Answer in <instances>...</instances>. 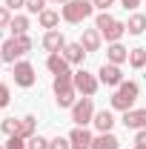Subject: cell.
<instances>
[{"mask_svg":"<svg viewBox=\"0 0 146 149\" xmlns=\"http://www.w3.org/2000/svg\"><path fill=\"white\" fill-rule=\"evenodd\" d=\"M0 60H3V49H0Z\"/></svg>","mask_w":146,"mask_h":149,"instance_id":"obj_38","label":"cell"},{"mask_svg":"<svg viewBox=\"0 0 146 149\" xmlns=\"http://www.w3.org/2000/svg\"><path fill=\"white\" fill-rule=\"evenodd\" d=\"M17 43H20V49H23V52H32V46H35L29 35H20V37H17Z\"/></svg>","mask_w":146,"mask_h":149,"instance_id":"obj_34","label":"cell"},{"mask_svg":"<svg viewBox=\"0 0 146 149\" xmlns=\"http://www.w3.org/2000/svg\"><path fill=\"white\" fill-rule=\"evenodd\" d=\"M95 129L97 132H112V126H115V115H112V109H100L95 112Z\"/></svg>","mask_w":146,"mask_h":149,"instance_id":"obj_14","label":"cell"},{"mask_svg":"<svg viewBox=\"0 0 146 149\" xmlns=\"http://www.w3.org/2000/svg\"><path fill=\"white\" fill-rule=\"evenodd\" d=\"M123 35H126V23H120V20H115V23H112L109 29L103 32V37H106L109 43H117V40H120Z\"/></svg>","mask_w":146,"mask_h":149,"instance_id":"obj_22","label":"cell"},{"mask_svg":"<svg viewBox=\"0 0 146 149\" xmlns=\"http://www.w3.org/2000/svg\"><path fill=\"white\" fill-rule=\"evenodd\" d=\"M100 40H103V35H100L97 29H83V35H80V46H83L86 55H89V52H97V49H100Z\"/></svg>","mask_w":146,"mask_h":149,"instance_id":"obj_13","label":"cell"},{"mask_svg":"<svg viewBox=\"0 0 146 149\" xmlns=\"http://www.w3.org/2000/svg\"><path fill=\"white\" fill-rule=\"evenodd\" d=\"M126 32H129V35H143V32H146V15H140V12L132 15L129 23H126Z\"/></svg>","mask_w":146,"mask_h":149,"instance_id":"obj_21","label":"cell"},{"mask_svg":"<svg viewBox=\"0 0 146 149\" xmlns=\"http://www.w3.org/2000/svg\"><path fill=\"white\" fill-rule=\"evenodd\" d=\"M0 49H3V60H6V63H12V66H15V63H17L20 57L26 55V52H23V49H20V43H17V37H9V40H6V43H0Z\"/></svg>","mask_w":146,"mask_h":149,"instance_id":"obj_10","label":"cell"},{"mask_svg":"<svg viewBox=\"0 0 146 149\" xmlns=\"http://www.w3.org/2000/svg\"><path fill=\"white\" fill-rule=\"evenodd\" d=\"M112 23H115V17H112L109 12H100V15H97V17H95V29H97V32H100V35H103V32H106V29H109Z\"/></svg>","mask_w":146,"mask_h":149,"instance_id":"obj_24","label":"cell"},{"mask_svg":"<svg viewBox=\"0 0 146 149\" xmlns=\"http://www.w3.org/2000/svg\"><path fill=\"white\" fill-rule=\"evenodd\" d=\"M9 100H12V89H9L6 83H0V109L9 106Z\"/></svg>","mask_w":146,"mask_h":149,"instance_id":"obj_31","label":"cell"},{"mask_svg":"<svg viewBox=\"0 0 146 149\" xmlns=\"http://www.w3.org/2000/svg\"><path fill=\"white\" fill-rule=\"evenodd\" d=\"M0 120H3V118H0Z\"/></svg>","mask_w":146,"mask_h":149,"instance_id":"obj_39","label":"cell"},{"mask_svg":"<svg viewBox=\"0 0 146 149\" xmlns=\"http://www.w3.org/2000/svg\"><path fill=\"white\" fill-rule=\"evenodd\" d=\"M49 149H72V143H69V138H60L57 135V138L49 141Z\"/></svg>","mask_w":146,"mask_h":149,"instance_id":"obj_30","label":"cell"},{"mask_svg":"<svg viewBox=\"0 0 146 149\" xmlns=\"http://www.w3.org/2000/svg\"><path fill=\"white\" fill-rule=\"evenodd\" d=\"M72 74H74V72L55 74L52 89H55V100H57V106H60V109H72L74 103H77V89H74V83H72Z\"/></svg>","mask_w":146,"mask_h":149,"instance_id":"obj_1","label":"cell"},{"mask_svg":"<svg viewBox=\"0 0 146 149\" xmlns=\"http://www.w3.org/2000/svg\"><path fill=\"white\" fill-rule=\"evenodd\" d=\"M52 3H69V0H52Z\"/></svg>","mask_w":146,"mask_h":149,"instance_id":"obj_37","label":"cell"},{"mask_svg":"<svg viewBox=\"0 0 146 149\" xmlns=\"http://www.w3.org/2000/svg\"><path fill=\"white\" fill-rule=\"evenodd\" d=\"M17 135L20 138H32V135H37V118L35 115H26V118H20V126H17Z\"/></svg>","mask_w":146,"mask_h":149,"instance_id":"obj_19","label":"cell"},{"mask_svg":"<svg viewBox=\"0 0 146 149\" xmlns=\"http://www.w3.org/2000/svg\"><path fill=\"white\" fill-rule=\"evenodd\" d=\"M92 141H95V135H92L86 126H74L69 132V143L72 149H92Z\"/></svg>","mask_w":146,"mask_h":149,"instance_id":"obj_8","label":"cell"},{"mask_svg":"<svg viewBox=\"0 0 146 149\" xmlns=\"http://www.w3.org/2000/svg\"><path fill=\"white\" fill-rule=\"evenodd\" d=\"M120 3H123V9H138V6H140V0H120Z\"/></svg>","mask_w":146,"mask_h":149,"instance_id":"obj_36","label":"cell"},{"mask_svg":"<svg viewBox=\"0 0 146 149\" xmlns=\"http://www.w3.org/2000/svg\"><path fill=\"white\" fill-rule=\"evenodd\" d=\"M9 32H12V37L29 35V17H26V15H15L12 23H9Z\"/></svg>","mask_w":146,"mask_h":149,"instance_id":"obj_20","label":"cell"},{"mask_svg":"<svg viewBox=\"0 0 146 149\" xmlns=\"http://www.w3.org/2000/svg\"><path fill=\"white\" fill-rule=\"evenodd\" d=\"M135 149H146V129L135 132Z\"/></svg>","mask_w":146,"mask_h":149,"instance_id":"obj_32","label":"cell"},{"mask_svg":"<svg viewBox=\"0 0 146 149\" xmlns=\"http://www.w3.org/2000/svg\"><path fill=\"white\" fill-rule=\"evenodd\" d=\"M92 15H95V3L92 0H69V3H63V12H60V17L66 23H83Z\"/></svg>","mask_w":146,"mask_h":149,"instance_id":"obj_3","label":"cell"},{"mask_svg":"<svg viewBox=\"0 0 146 149\" xmlns=\"http://www.w3.org/2000/svg\"><path fill=\"white\" fill-rule=\"evenodd\" d=\"M46 9V0H26V12L29 15H40Z\"/></svg>","mask_w":146,"mask_h":149,"instance_id":"obj_29","label":"cell"},{"mask_svg":"<svg viewBox=\"0 0 146 149\" xmlns=\"http://www.w3.org/2000/svg\"><path fill=\"white\" fill-rule=\"evenodd\" d=\"M138 95H140V86H138L135 80H123V83L115 89V95H112V109H117V112H129L132 106H135Z\"/></svg>","mask_w":146,"mask_h":149,"instance_id":"obj_2","label":"cell"},{"mask_svg":"<svg viewBox=\"0 0 146 149\" xmlns=\"http://www.w3.org/2000/svg\"><path fill=\"white\" fill-rule=\"evenodd\" d=\"M72 120L77 126H86V123L95 120V103H92V97H80L72 106Z\"/></svg>","mask_w":146,"mask_h":149,"instance_id":"obj_6","label":"cell"},{"mask_svg":"<svg viewBox=\"0 0 146 149\" xmlns=\"http://www.w3.org/2000/svg\"><path fill=\"white\" fill-rule=\"evenodd\" d=\"M37 20H40V26H43L46 32H52V29H57V23H60V12H55V9H43V12L37 15Z\"/></svg>","mask_w":146,"mask_h":149,"instance_id":"obj_18","label":"cell"},{"mask_svg":"<svg viewBox=\"0 0 146 149\" xmlns=\"http://www.w3.org/2000/svg\"><path fill=\"white\" fill-rule=\"evenodd\" d=\"M46 69L52 74H63V72H69V60L60 55V52H55V55L46 57Z\"/></svg>","mask_w":146,"mask_h":149,"instance_id":"obj_16","label":"cell"},{"mask_svg":"<svg viewBox=\"0 0 146 149\" xmlns=\"http://www.w3.org/2000/svg\"><path fill=\"white\" fill-rule=\"evenodd\" d=\"M92 149H120V141H117L112 132H100V135L92 141Z\"/></svg>","mask_w":146,"mask_h":149,"instance_id":"obj_17","label":"cell"},{"mask_svg":"<svg viewBox=\"0 0 146 149\" xmlns=\"http://www.w3.org/2000/svg\"><path fill=\"white\" fill-rule=\"evenodd\" d=\"M60 55L66 57L69 63H83V57H86V49H83V46H80V40H77V43H66Z\"/></svg>","mask_w":146,"mask_h":149,"instance_id":"obj_15","label":"cell"},{"mask_svg":"<svg viewBox=\"0 0 146 149\" xmlns=\"http://www.w3.org/2000/svg\"><path fill=\"white\" fill-rule=\"evenodd\" d=\"M129 66L132 69H143L146 66V49H129Z\"/></svg>","mask_w":146,"mask_h":149,"instance_id":"obj_23","label":"cell"},{"mask_svg":"<svg viewBox=\"0 0 146 149\" xmlns=\"http://www.w3.org/2000/svg\"><path fill=\"white\" fill-rule=\"evenodd\" d=\"M26 146L29 149H49V141H46L43 135H32V138L26 141Z\"/></svg>","mask_w":146,"mask_h":149,"instance_id":"obj_26","label":"cell"},{"mask_svg":"<svg viewBox=\"0 0 146 149\" xmlns=\"http://www.w3.org/2000/svg\"><path fill=\"white\" fill-rule=\"evenodd\" d=\"M12 77H15V86H20V89H29V86H35V80H37L35 66H32L29 60H17V63L12 66Z\"/></svg>","mask_w":146,"mask_h":149,"instance_id":"obj_5","label":"cell"},{"mask_svg":"<svg viewBox=\"0 0 146 149\" xmlns=\"http://www.w3.org/2000/svg\"><path fill=\"white\" fill-rule=\"evenodd\" d=\"M63 46H66V37L60 35L57 29H52V32H46V35H43V49H46L49 55H55V52H63Z\"/></svg>","mask_w":146,"mask_h":149,"instance_id":"obj_11","label":"cell"},{"mask_svg":"<svg viewBox=\"0 0 146 149\" xmlns=\"http://www.w3.org/2000/svg\"><path fill=\"white\" fill-rule=\"evenodd\" d=\"M92 3H95L97 12H109L112 6H115V0H92Z\"/></svg>","mask_w":146,"mask_h":149,"instance_id":"obj_33","label":"cell"},{"mask_svg":"<svg viewBox=\"0 0 146 149\" xmlns=\"http://www.w3.org/2000/svg\"><path fill=\"white\" fill-rule=\"evenodd\" d=\"M17 126H20V120H15V118H3V120H0V129H3V135H6V138L17 135Z\"/></svg>","mask_w":146,"mask_h":149,"instance_id":"obj_25","label":"cell"},{"mask_svg":"<svg viewBox=\"0 0 146 149\" xmlns=\"http://www.w3.org/2000/svg\"><path fill=\"white\" fill-rule=\"evenodd\" d=\"M3 146H6V149H29V146H26V138H20V135H12Z\"/></svg>","mask_w":146,"mask_h":149,"instance_id":"obj_27","label":"cell"},{"mask_svg":"<svg viewBox=\"0 0 146 149\" xmlns=\"http://www.w3.org/2000/svg\"><path fill=\"white\" fill-rule=\"evenodd\" d=\"M120 123H123L126 129H135V132L146 129V109H129V112H123Z\"/></svg>","mask_w":146,"mask_h":149,"instance_id":"obj_9","label":"cell"},{"mask_svg":"<svg viewBox=\"0 0 146 149\" xmlns=\"http://www.w3.org/2000/svg\"><path fill=\"white\" fill-rule=\"evenodd\" d=\"M6 6L15 12V9H26V0H6Z\"/></svg>","mask_w":146,"mask_h":149,"instance_id":"obj_35","label":"cell"},{"mask_svg":"<svg viewBox=\"0 0 146 149\" xmlns=\"http://www.w3.org/2000/svg\"><path fill=\"white\" fill-rule=\"evenodd\" d=\"M106 60L115 63V66H120V63H129V49L117 40V43H109V49H106Z\"/></svg>","mask_w":146,"mask_h":149,"instance_id":"obj_12","label":"cell"},{"mask_svg":"<svg viewBox=\"0 0 146 149\" xmlns=\"http://www.w3.org/2000/svg\"><path fill=\"white\" fill-rule=\"evenodd\" d=\"M72 83H74V89H77V95H83V97H92V95L97 92V86H100V80L92 72H86V69H77L72 74Z\"/></svg>","mask_w":146,"mask_h":149,"instance_id":"obj_4","label":"cell"},{"mask_svg":"<svg viewBox=\"0 0 146 149\" xmlns=\"http://www.w3.org/2000/svg\"><path fill=\"white\" fill-rule=\"evenodd\" d=\"M97 80L103 83V86H120L123 83V72H120V66H115V63H103L100 66V72H97Z\"/></svg>","mask_w":146,"mask_h":149,"instance_id":"obj_7","label":"cell"},{"mask_svg":"<svg viewBox=\"0 0 146 149\" xmlns=\"http://www.w3.org/2000/svg\"><path fill=\"white\" fill-rule=\"evenodd\" d=\"M12 17H15V12H12L9 6H0V29H9Z\"/></svg>","mask_w":146,"mask_h":149,"instance_id":"obj_28","label":"cell"}]
</instances>
